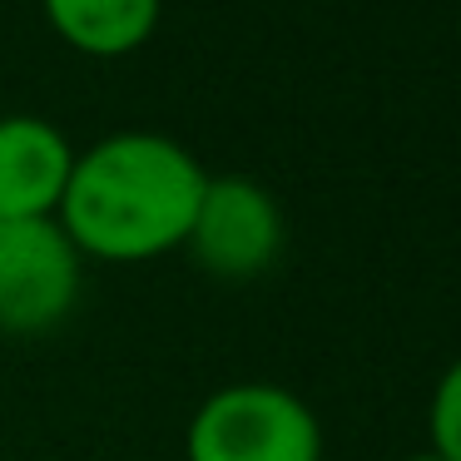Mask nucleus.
<instances>
[{
  "mask_svg": "<svg viewBox=\"0 0 461 461\" xmlns=\"http://www.w3.org/2000/svg\"><path fill=\"white\" fill-rule=\"evenodd\" d=\"M164 0H45V15L85 55H130L159 25Z\"/></svg>",
  "mask_w": 461,
  "mask_h": 461,
  "instance_id": "423d86ee",
  "label": "nucleus"
},
{
  "mask_svg": "<svg viewBox=\"0 0 461 461\" xmlns=\"http://www.w3.org/2000/svg\"><path fill=\"white\" fill-rule=\"evenodd\" d=\"M80 258L60 219L0 223V332L41 338L60 328L80 298Z\"/></svg>",
  "mask_w": 461,
  "mask_h": 461,
  "instance_id": "7ed1b4c3",
  "label": "nucleus"
},
{
  "mask_svg": "<svg viewBox=\"0 0 461 461\" xmlns=\"http://www.w3.org/2000/svg\"><path fill=\"white\" fill-rule=\"evenodd\" d=\"M431 451L441 461H461V362H451L447 377L431 392Z\"/></svg>",
  "mask_w": 461,
  "mask_h": 461,
  "instance_id": "0eeeda50",
  "label": "nucleus"
},
{
  "mask_svg": "<svg viewBox=\"0 0 461 461\" xmlns=\"http://www.w3.org/2000/svg\"><path fill=\"white\" fill-rule=\"evenodd\" d=\"M184 451L189 461H322V427L288 387L239 382L194 411Z\"/></svg>",
  "mask_w": 461,
  "mask_h": 461,
  "instance_id": "f03ea898",
  "label": "nucleus"
},
{
  "mask_svg": "<svg viewBox=\"0 0 461 461\" xmlns=\"http://www.w3.org/2000/svg\"><path fill=\"white\" fill-rule=\"evenodd\" d=\"M203 189L209 174L184 144L154 130H120L75 154L55 213L80 253L144 263L189 239Z\"/></svg>",
  "mask_w": 461,
  "mask_h": 461,
  "instance_id": "f257e3e1",
  "label": "nucleus"
},
{
  "mask_svg": "<svg viewBox=\"0 0 461 461\" xmlns=\"http://www.w3.org/2000/svg\"><path fill=\"white\" fill-rule=\"evenodd\" d=\"M75 149L50 120L11 114L0 120V223L50 219L65 199Z\"/></svg>",
  "mask_w": 461,
  "mask_h": 461,
  "instance_id": "39448f33",
  "label": "nucleus"
},
{
  "mask_svg": "<svg viewBox=\"0 0 461 461\" xmlns=\"http://www.w3.org/2000/svg\"><path fill=\"white\" fill-rule=\"evenodd\" d=\"M407 461H441L437 451H417V456H407Z\"/></svg>",
  "mask_w": 461,
  "mask_h": 461,
  "instance_id": "6e6552de",
  "label": "nucleus"
},
{
  "mask_svg": "<svg viewBox=\"0 0 461 461\" xmlns=\"http://www.w3.org/2000/svg\"><path fill=\"white\" fill-rule=\"evenodd\" d=\"M184 243L219 278H253L278 258L283 213L268 189H258L253 179H239V174H223V179H209Z\"/></svg>",
  "mask_w": 461,
  "mask_h": 461,
  "instance_id": "20e7f679",
  "label": "nucleus"
}]
</instances>
